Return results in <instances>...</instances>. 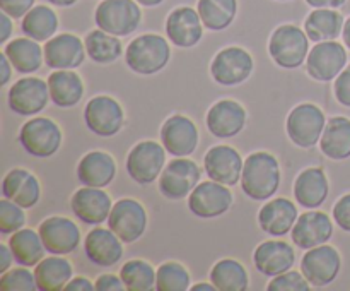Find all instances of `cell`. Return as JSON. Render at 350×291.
Wrapping results in <instances>:
<instances>
[{"label":"cell","mask_w":350,"mask_h":291,"mask_svg":"<svg viewBox=\"0 0 350 291\" xmlns=\"http://www.w3.org/2000/svg\"><path fill=\"white\" fill-rule=\"evenodd\" d=\"M280 187V164L273 154L256 151L245 161L241 190L252 201H269Z\"/></svg>","instance_id":"6da1fadb"},{"label":"cell","mask_w":350,"mask_h":291,"mask_svg":"<svg viewBox=\"0 0 350 291\" xmlns=\"http://www.w3.org/2000/svg\"><path fill=\"white\" fill-rule=\"evenodd\" d=\"M171 58L170 43L164 36L147 33L130 41L125 50V62L130 71L140 75H154L163 71Z\"/></svg>","instance_id":"7a4b0ae2"},{"label":"cell","mask_w":350,"mask_h":291,"mask_svg":"<svg viewBox=\"0 0 350 291\" xmlns=\"http://www.w3.org/2000/svg\"><path fill=\"white\" fill-rule=\"evenodd\" d=\"M269 53L279 67L293 71L306 64L310 55V38L306 31L296 24H282L273 29L270 36Z\"/></svg>","instance_id":"3957f363"},{"label":"cell","mask_w":350,"mask_h":291,"mask_svg":"<svg viewBox=\"0 0 350 291\" xmlns=\"http://www.w3.org/2000/svg\"><path fill=\"white\" fill-rule=\"evenodd\" d=\"M94 23L106 33L129 36L139 29L142 9L137 0H101L94 10Z\"/></svg>","instance_id":"277c9868"},{"label":"cell","mask_w":350,"mask_h":291,"mask_svg":"<svg viewBox=\"0 0 350 291\" xmlns=\"http://www.w3.org/2000/svg\"><path fill=\"white\" fill-rule=\"evenodd\" d=\"M62 129L57 122L46 116L31 118L21 127L19 144L29 156L46 160L55 156L62 146Z\"/></svg>","instance_id":"5b68a950"},{"label":"cell","mask_w":350,"mask_h":291,"mask_svg":"<svg viewBox=\"0 0 350 291\" xmlns=\"http://www.w3.org/2000/svg\"><path fill=\"white\" fill-rule=\"evenodd\" d=\"M327 127V116L320 106L313 103H301L287 116V136L291 142L303 149H310L320 142Z\"/></svg>","instance_id":"8992f818"},{"label":"cell","mask_w":350,"mask_h":291,"mask_svg":"<svg viewBox=\"0 0 350 291\" xmlns=\"http://www.w3.org/2000/svg\"><path fill=\"white\" fill-rule=\"evenodd\" d=\"M166 147L154 140H142L126 156V173L139 185L156 181L166 166Z\"/></svg>","instance_id":"52a82bcc"},{"label":"cell","mask_w":350,"mask_h":291,"mask_svg":"<svg viewBox=\"0 0 350 291\" xmlns=\"http://www.w3.org/2000/svg\"><path fill=\"white\" fill-rule=\"evenodd\" d=\"M306 72L318 82H330L347 67V50L338 41H320L310 50L306 58Z\"/></svg>","instance_id":"ba28073f"},{"label":"cell","mask_w":350,"mask_h":291,"mask_svg":"<svg viewBox=\"0 0 350 291\" xmlns=\"http://www.w3.org/2000/svg\"><path fill=\"white\" fill-rule=\"evenodd\" d=\"M202 171L195 161L176 157L164 166L159 177V192L170 201H181L200 184Z\"/></svg>","instance_id":"9c48e42d"},{"label":"cell","mask_w":350,"mask_h":291,"mask_svg":"<svg viewBox=\"0 0 350 291\" xmlns=\"http://www.w3.org/2000/svg\"><path fill=\"white\" fill-rule=\"evenodd\" d=\"M340 269V253L328 243L310 249L301 260V273L314 288H323L334 283Z\"/></svg>","instance_id":"30bf717a"},{"label":"cell","mask_w":350,"mask_h":291,"mask_svg":"<svg viewBox=\"0 0 350 291\" xmlns=\"http://www.w3.org/2000/svg\"><path fill=\"white\" fill-rule=\"evenodd\" d=\"M84 123L94 136L113 137L123 129L125 112L111 96H96L85 105Z\"/></svg>","instance_id":"8fae6325"},{"label":"cell","mask_w":350,"mask_h":291,"mask_svg":"<svg viewBox=\"0 0 350 291\" xmlns=\"http://www.w3.org/2000/svg\"><path fill=\"white\" fill-rule=\"evenodd\" d=\"M253 57L241 47H228L219 51L211 64V74L217 84L231 88L248 81L253 72Z\"/></svg>","instance_id":"7c38bea8"},{"label":"cell","mask_w":350,"mask_h":291,"mask_svg":"<svg viewBox=\"0 0 350 291\" xmlns=\"http://www.w3.org/2000/svg\"><path fill=\"white\" fill-rule=\"evenodd\" d=\"M51 99L48 82L40 77H23L12 84L7 92L9 108L16 115L33 116L46 108Z\"/></svg>","instance_id":"4fadbf2b"},{"label":"cell","mask_w":350,"mask_h":291,"mask_svg":"<svg viewBox=\"0 0 350 291\" xmlns=\"http://www.w3.org/2000/svg\"><path fill=\"white\" fill-rule=\"evenodd\" d=\"M232 201L234 197L228 185L208 180L198 184L188 195V209L197 218L212 219L226 214L231 209Z\"/></svg>","instance_id":"5bb4252c"},{"label":"cell","mask_w":350,"mask_h":291,"mask_svg":"<svg viewBox=\"0 0 350 291\" xmlns=\"http://www.w3.org/2000/svg\"><path fill=\"white\" fill-rule=\"evenodd\" d=\"M108 228L118 235L123 243H133L146 233L147 211L135 199H122L113 204Z\"/></svg>","instance_id":"9a60e30c"},{"label":"cell","mask_w":350,"mask_h":291,"mask_svg":"<svg viewBox=\"0 0 350 291\" xmlns=\"http://www.w3.org/2000/svg\"><path fill=\"white\" fill-rule=\"evenodd\" d=\"M41 240L48 253L53 255H68L75 252L81 243V229L72 219L64 216H50L41 221L40 228Z\"/></svg>","instance_id":"2e32d148"},{"label":"cell","mask_w":350,"mask_h":291,"mask_svg":"<svg viewBox=\"0 0 350 291\" xmlns=\"http://www.w3.org/2000/svg\"><path fill=\"white\" fill-rule=\"evenodd\" d=\"M243 166L245 160L241 154L228 144L214 146L205 153L204 168L207 177L228 187H234L238 181H241Z\"/></svg>","instance_id":"e0dca14e"},{"label":"cell","mask_w":350,"mask_h":291,"mask_svg":"<svg viewBox=\"0 0 350 291\" xmlns=\"http://www.w3.org/2000/svg\"><path fill=\"white\" fill-rule=\"evenodd\" d=\"M44 64L53 71L77 68L85 60V43L72 33L55 34L51 40L44 41Z\"/></svg>","instance_id":"ac0fdd59"},{"label":"cell","mask_w":350,"mask_h":291,"mask_svg":"<svg viewBox=\"0 0 350 291\" xmlns=\"http://www.w3.org/2000/svg\"><path fill=\"white\" fill-rule=\"evenodd\" d=\"M204 23L197 9L188 5L176 7L166 19V36L180 48H191L204 38Z\"/></svg>","instance_id":"d6986e66"},{"label":"cell","mask_w":350,"mask_h":291,"mask_svg":"<svg viewBox=\"0 0 350 291\" xmlns=\"http://www.w3.org/2000/svg\"><path fill=\"white\" fill-rule=\"evenodd\" d=\"M161 142L174 157H187L198 146V129L193 120L185 115H173L161 127Z\"/></svg>","instance_id":"ffe728a7"},{"label":"cell","mask_w":350,"mask_h":291,"mask_svg":"<svg viewBox=\"0 0 350 291\" xmlns=\"http://www.w3.org/2000/svg\"><path fill=\"white\" fill-rule=\"evenodd\" d=\"M70 207L75 218L91 226H98L108 221L113 209V201L109 194L98 187H82L72 195Z\"/></svg>","instance_id":"44dd1931"},{"label":"cell","mask_w":350,"mask_h":291,"mask_svg":"<svg viewBox=\"0 0 350 291\" xmlns=\"http://www.w3.org/2000/svg\"><path fill=\"white\" fill-rule=\"evenodd\" d=\"M246 110L234 99H221L214 103L207 112L208 132L219 139H231L236 137L246 127Z\"/></svg>","instance_id":"7402d4cb"},{"label":"cell","mask_w":350,"mask_h":291,"mask_svg":"<svg viewBox=\"0 0 350 291\" xmlns=\"http://www.w3.org/2000/svg\"><path fill=\"white\" fill-rule=\"evenodd\" d=\"M332 235H334V223L328 218V214L317 209L301 214L291 231L293 242L303 250H310L313 246L330 242Z\"/></svg>","instance_id":"603a6c76"},{"label":"cell","mask_w":350,"mask_h":291,"mask_svg":"<svg viewBox=\"0 0 350 291\" xmlns=\"http://www.w3.org/2000/svg\"><path fill=\"white\" fill-rule=\"evenodd\" d=\"M84 252L89 262L98 267H113L123 257V242L113 229L94 228L84 240Z\"/></svg>","instance_id":"cb8c5ba5"},{"label":"cell","mask_w":350,"mask_h":291,"mask_svg":"<svg viewBox=\"0 0 350 291\" xmlns=\"http://www.w3.org/2000/svg\"><path fill=\"white\" fill-rule=\"evenodd\" d=\"M253 262L263 276L273 277L293 269L296 262V252L287 242L267 240L255 249Z\"/></svg>","instance_id":"d4e9b609"},{"label":"cell","mask_w":350,"mask_h":291,"mask_svg":"<svg viewBox=\"0 0 350 291\" xmlns=\"http://www.w3.org/2000/svg\"><path fill=\"white\" fill-rule=\"evenodd\" d=\"M297 218L296 204L286 197H277L260 209L258 225L270 236H284L293 231Z\"/></svg>","instance_id":"484cf974"},{"label":"cell","mask_w":350,"mask_h":291,"mask_svg":"<svg viewBox=\"0 0 350 291\" xmlns=\"http://www.w3.org/2000/svg\"><path fill=\"white\" fill-rule=\"evenodd\" d=\"M2 195L19 204L21 207L31 209L41 199L40 180L24 168H14L3 177Z\"/></svg>","instance_id":"4316f807"},{"label":"cell","mask_w":350,"mask_h":291,"mask_svg":"<svg viewBox=\"0 0 350 291\" xmlns=\"http://www.w3.org/2000/svg\"><path fill=\"white\" fill-rule=\"evenodd\" d=\"M116 163L105 151H91L77 164V178L85 187L105 188L115 180Z\"/></svg>","instance_id":"83f0119b"},{"label":"cell","mask_w":350,"mask_h":291,"mask_svg":"<svg viewBox=\"0 0 350 291\" xmlns=\"http://www.w3.org/2000/svg\"><path fill=\"white\" fill-rule=\"evenodd\" d=\"M330 185L323 168H306L294 181V197L303 207L318 209L328 197Z\"/></svg>","instance_id":"f1b7e54d"},{"label":"cell","mask_w":350,"mask_h":291,"mask_svg":"<svg viewBox=\"0 0 350 291\" xmlns=\"http://www.w3.org/2000/svg\"><path fill=\"white\" fill-rule=\"evenodd\" d=\"M48 88H50L51 101L58 108H72L79 105L84 96V82L82 77L72 68L55 71L48 75Z\"/></svg>","instance_id":"f546056e"},{"label":"cell","mask_w":350,"mask_h":291,"mask_svg":"<svg viewBox=\"0 0 350 291\" xmlns=\"http://www.w3.org/2000/svg\"><path fill=\"white\" fill-rule=\"evenodd\" d=\"M3 53L19 74H33L44 62V50L33 38H14L3 45Z\"/></svg>","instance_id":"4dcf8cb0"},{"label":"cell","mask_w":350,"mask_h":291,"mask_svg":"<svg viewBox=\"0 0 350 291\" xmlns=\"http://www.w3.org/2000/svg\"><path fill=\"white\" fill-rule=\"evenodd\" d=\"M34 276L40 291H62L74 276V267L65 257L51 253L34 267Z\"/></svg>","instance_id":"1f68e13d"},{"label":"cell","mask_w":350,"mask_h":291,"mask_svg":"<svg viewBox=\"0 0 350 291\" xmlns=\"http://www.w3.org/2000/svg\"><path fill=\"white\" fill-rule=\"evenodd\" d=\"M320 149L328 160L344 161L350 157V120L334 116L327 122L320 139Z\"/></svg>","instance_id":"d6a6232c"},{"label":"cell","mask_w":350,"mask_h":291,"mask_svg":"<svg viewBox=\"0 0 350 291\" xmlns=\"http://www.w3.org/2000/svg\"><path fill=\"white\" fill-rule=\"evenodd\" d=\"M345 19L337 9H314L304 21V31L313 43L337 40L344 31Z\"/></svg>","instance_id":"836d02e7"},{"label":"cell","mask_w":350,"mask_h":291,"mask_svg":"<svg viewBox=\"0 0 350 291\" xmlns=\"http://www.w3.org/2000/svg\"><path fill=\"white\" fill-rule=\"evenodd\" d=\"M9 245L14 253V259L19 266L36 267L46 255V249H44L40 231H34L31 228H21L19 231L12 233Z\"/></svg>","instance_id":"e575fe53"},{"label":"cell","mask_w":350,"mask_h":291,"mask_svg":"<svg viewBox=\"0 0 350 291\" xmlns=\"http://www.w3.org/2000/svg\"><path fill=\"white\" fill-rule=\"evenodd\" d=\"M60 21L50 5H34L21 21V31L36 41H48L57 34Z\"/></svg>","instance_id":"d590c367"},{"label":"cell","mask_w":350,"mask_h":291,"mask_svg":"<svg viewBox=\"0 0 350 291\" xmlns=\"http://www.w3.org/2000/svg\"><path fill=\"white\" fill-rule=\"evenodd\" d=\"M197 10L205 29L224 31L238 16V0H198Z\"/></svg>","instance_id":"8d00e7d4"},{"label":"cell","mask_w":350,"mask_h":291,"mask_svg":"<svg viewBox=\"0 0 350 291\" xmlns=\"http://www.w3.org/2000/svg\"><path fill=\"white\" fill-rule=\"evenodd\" d=\"M89 58L96 64L108 65L118 60L123 53V45L120 36L109 34L103 29H92L84 40Z\"/></svg>","instance_id":"74e56055"},{"label":"cell","mask_w":350,"mask_h":291,"mask_svg":"<svg viewBox=\"0 0 350 291\" xmlns=\"http://www.w3.org/2000/svg\"><path fill=\"white\" fill-rule=\"evenodd\" d=\"M211 283L219 291H245L250 286L246 267L234 259H222L211 270Z\"/></svg>","instance_id":"f35d334b"},{"label":"cell","mask_w":350,"mask_h":291,"mask_svg":"<svg viewBox=\"0 0 350 291\" xmlns=\"http://www.w3.org/2000/svg\"><path fill=\"white\" fill-rule=\"evenodd\" d=\"M120 277L129 291H150L156 290L157 269H154L147 260L132 259L123 264Z\"/></svg>","instance_id":"ab89813d"},{"label":"cell","mask_w":350,"mask_h":291,"mask_svg":"<svg viewBox=\"0 0 350 291\" xmlns=\"http://www.w3.org/2000/svg\"><path fill=\"white\" fill-rule=\"evenodd\" d=\"M191 277L187 267L180 262H164L157 267L156 290L157 291H188Z\"/></svg>","instance_id":"60d3db41"},{"label":"cell","mask_w":350,"mask_h":291,"mask_svg":"<svg viewBox=\"0 0 350 291\" xmlns=\"http://www.w3.org/2000/svg\"><path fill=\"white\" fill-rule=\"evenodd\" d=\"M0 290L2 291H34L38 290L36 276L31 273L29 267L21 266L9 269L0 277Z\"/></svg>","instance_id":"b9f144b4"},{"label":"cell","mask_w":350,"mask_h":291,"mask_svg":"<svg viewBox=\"0 0 350 291\" xmlns=\"http://www.w3.org/2000/svg\"><path fill=\"white\" fill-rule=\"evenodd\" d=\"M24 223H26L24 207H21L10 199L3 197V201H0V233L12 235V233L24 228Z\"/></svg>","instance_id":"7bdbcfd3"},{"label":"cell","mask_w":350,"mask_h":291,"mask_svg":"<svg viewBox=\"0 0 350 291\" xmlns=\"http://www.w3.org/2000/svg\"><path fill=\"white\" fill-rule=\"evenodd\" d=\"M269 291H310V281L304 277L303 273L297 270H286V273L273 276L267 286Z\"/></svg>","instance_id":"ee69618b"},{"label":"cell","mask_w":350,"mask_h":291,"mask_svg":"<svg viewBox=\"0 0 350 291\" xmlns=\"http://www.w3.org/2000/svg\"><path fill=\"white\" fill-rule=\"evenodd\" d=\"M334 92L335 99H337L342 106L350 108V64L340 72V75L335 79Z\"/></svg>","instance_id":"f6af8a7d"},{"label":"cell","mask_w":350,"mask_h":291,"mask_svg":"<svg viewBox=\"0 0 350 291\" xmlns=\"http://www.w3.org/2000/svg\"><path fill=\"white\" fill-rule=\"evenodd\" d=\"M332 214H334V221L337 223L338 228L350 233V194L342 195V197L335 202Z\"/></svg>","instance_id":"bcb514c9"},{"label":"cell","mask_w":350,"mask_h":291,"mask_svg":"<svg viewBox=\"0 0 350 291\" xmlns=\"http://www.w3.org/2000/svg\"><path fill=\"white\" fill-rule=\"evenodd\" d=\"M34 2L36 0H0V9L12 19H23L33 9Z\"/></svg>","instance_id":"7dc6e473"},{"label":"cell","mask_w":350,"mask_h":291,"mask_svg":"<svg viewBox=\"0 0 350 291\" xmlns=\"http://www.w3.org/2000/svg\"><path fill=\"white\" fill-rule=\"evenodd\" d=\"M96 290L98 291H123L126 290L125 283L122 281V277L115 276V274H101V276L96 279Z\"/></svg>","instance_id":"c3c4849f"},{"label":"cell","mask_w":350,"mask_h":291,"mask_svg":"<svg viewBox=\"0 0 350 291\" xmlns=\"http://www.w3.org/2000/svg\"><path fill=\"white\" fill-rule=\"evenodd\" d=\"M12 17L9 14L2 12L0 14V43L5 45L9 43V38L12 36L14 33V23Z\"/></svg>","instance_id":"681fc988"},{"label":"cell","mask_w":350,"mask_h":291,"mask_svg":"<svg viewBox=\"0 0 350 291\" xmlns=\"http://www.w3.org/2000/svg\"><path fill=\"white\" fill-rule=\"evenodd\" d=\"M96 284L89 281L88 277H72L65 286V291H94Z\"/></svg>","instance_id":"f907efd6"},{"label":"cell","mask_w":350,"mask_h":291,"mask_svg":"<svg viewBox=\"0 0 350 291\" xmlns=\"http://www.w3.org/2000/svg\"><path fill=\"white\" fill-rule=\"evenodd\" d=\"M14 260L16 259H14V253L12 250H10V245L2 243V245H0V273L3 274L5 270H9Z\"/></svg>","instance_id":"816d5d0a"},{"label":"cell","mask_w":350,"mask_h":291,"mask_svg":"<svg viewBox=\"0 0 350 291\" xmlns=\"http://www.w3.org/2000/svg\"><path fill=\"white\" fill-rule=\"evenodd\" d=\"M313 9H340L347 3V0H304Z\"/></svg>","instance_id":"f5cc1de1"},{"label":"cell","mask_w":350,"mask_h":291,"mask_svg":"<svg viewBox=\"0 0 350 291\" xmlns=\"http://www.w3.org/2000/svg\"><path fill=\"white\" fill-rule=\"evenodd\" d=\"M0 67H2V75H0V86L5 88L9 84L10 77H12V68L14 65L10 64V60L7 58V55L2 51V57H0Z\"/></svg>","instance_id":"db71d44e"},{"label":"cell","mask_w":350,"mask_h":291,"mask_svg":"<svg viewBox=\"0 0 350 291\" xmlns=\"http://www.w3.org/2000/svg\"><path fill=\"white\" fill-rule=\"evenodd\" d=\"M191 290L193 291H215L217 288H215L214 283H198V284H193L191 286Z\"/></svg>","instance_id":"11a10c76"},{"label":"cell","mask_w":350,"mask_h":291,"mask_svg":"<svg viewBox=\"0 0 350 291\" xmlns=\"http://www.w3.org/2000/svg\"><path fill=\"white\" fill-rule=\"evenodd\" d=\"M342 38H344L345 47H347L349 50H350V17H349V19H345L344 31H342Z\"/></svg>","instance_id":"9f6ffc18"},{"label":"cell","mask_w":350,"mask_h":291,"mask_svg":"<svg viewBox=\"0 0 350 291\" xmlns=\"http://www.w3.org/2000/svg\"><path fill=\"white\" fill-rule=\"evenodd\" d=\"M48 3L55 7H72L79 2V0H46Z\"/></svg>","instance_id":"6f0895ef"},{"label":"cell","mask_w":350,"mask_h":291,"mask_svg":"<svg viewBox=\"0 0 350 291\" xmlns=\"http://www.w3.org/2000/svg\"><path fill=\"white\" fill-rule=\"evenodd\" d=\"M142 7H157L164 2V0H137Z\"/></svg>","instance_id":"680465c9"},{"label":"cell","mask_w":350,"mask_h":291,"mask_svg":"<svg viewBox=\"0 0 350 291\" xmlns=\"http://www.w3.org/2000/svg\"><path fill=\"white\" fill-rule=\"evenodd\" d=\"M277 2H289V0H277Z\"/></svg>","instance_id":"91938a15"}]
</instances>
